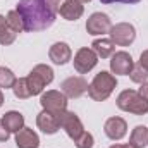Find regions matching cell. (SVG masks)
<instances>
[{"instance_id": "6da1fadb", "label": "cell", "mask_w": 148, "mask_h": 148, "mask_svg": "<svg viewBox=\"0 0 148 148\" xmlns=\"http://www.w3.org/2000/svg\"><path fill=\"white\" fill-rule=\"evenodd\" d=\"M64 0H19L16 10L24 21V31L35 33L50 28Z\"/></svg>"}, {"instance_id": "7a4b0ae2", "label": "cell", "mask_w": 148, "mask_h": 148, "mask_svg": "<svg viewBox=\"0 0 148 148\" xmlns=\"http://www.w3.org/2000/svg\"><path fill=\"white\" fill-rule=\"evenodd\" d=\"M117 86L115 76L109 71H100L95 74L93 81L88 84V97L95 102H105Z\"/></svg>"}, {"instance_id": "3957f363", "label": "cell", "mask_w": 148, "mask_h": 148, "mask_svg": "<svg viewBox=\"0 0 148 148\" xmlns=\"http://www.w3.org/2000/svg\"><path fill=\"white\" fill-rule=\"evenodd\" d=\"M117 107L122 112H129L134 115H145L148 114V100L141 97L136 90H124L117 97Z\"/></svg>"}, {"instance_id": "277c9868", "label": "cell", "mask_w": 148, "mask_h": 148, "mask_svg": "<svg viewBox=\"0 0 148 148\" xmlns=\"http://www.w3.org/2000/svg\"><path fill=\"white\" fill-rule=\"evenodd\" d=\"M28 77V84L31 90V95H41L45 86L50 84L53 81V69L47 64H38L31 69V73L26 76Z\"/></svg>"}, {"instance_id": "5b68a950", "label": "cell", "mask_w": 148, "mask_h": 148, "mask_svg": "<svg viewBox=\"0 0 148 148\" xmlns=\"http://www.w3.org/2000/svg\"><path fill=\"white\" fill-rule=\"evenodd\" d=\"M40 105L43 107V110H48L52 114L60 115L62 112L67 110V97L59 90H48V91L41 93Z\"/></svg>"}, {"instance_id": "8992f818", "label": "cell", "mask_w": 148, "mask_h": 148, "mask_svg": "<svg viewBox=\"0 0 148 148\" xmlns=\"http://www.w3.org/2000/svg\"><path fill=\"white\" fill-rule=\"evenodd\" d=\"M109 38L114 41V45L119 47H129L136 40V29L129 23H117L109 31Z\"/></svg>"}, {"instance_id": "52a82bcc", "label": "cell", "mask_w": 148, "mask_h": 148, "mask_svg": "<svg viewBox=\"0 0 148 148\" xmlns=\"http://www.w3.org/2000/svg\"><path fill=\"white\" fill-rule=\"evenodd\" d=\"M73 64H74V69L79 74H86L98 64V55H97L91 48L83 47V48H79V50L76 52Z\"/></svg>"}, {"instance_id": "ba28073f", "label": "cell", "mask_w": 148, "mask_h": 148, "mask_svg": "<svg viewBox=\"0 0 148 148\" xmlns=\"http://www.w3.org/2000/svg\"><path fill=\"white\" fill-rule=\"evenodd\" d=\"M112 28L110 17L103 12H93L88 21H86V31L91 36H98V35H107Z\"/></svg>"}, {"instance_id": "9c48e42d", "label": "cell", "mask_w": 148, "mask_h": 148, "mask_svg": "<svg viewBox=\"0 0 148 148\" xmlns=\"http://www.w3.org/2000/svg\"><path fill=\"white\" fill-rule=\"evenodd\" d=\"M60 91L67 98H79L88 91V81L81 76H71L60 83Z\"/></svg>"}, {"instance_id": "30bf717a", "label": "cell", "mask_w": 148, "mask_h": 148, "mask_svg": "<svg viewBox=\"0 0 148 148\" xmlns=\"http://www.w3.org/2000/svg\"><path fill=\"white\" fill-rule=\"evenodd\" d=\"M60 127L66 131V134L71 138V140H77L83 133H84V127H83V122H81V119L74 114V112H62L60 115Z\"/></svg>"}, {"instance_id": "8fae6325", "label": "cell", "mask_w": 148, "mask_h": 148, "mask_svg": "<svg viewBox=\"0 0 148 148\" xmlns=\"http://www.w3.org/2000/svg\"><path fill=\"white\" fill-rule=\"evenodd\" d=\"M134 67V62H133V57L131 53L121 50V52H115L110 59V73L117 74V76H129L131 71Z\"/></svg>"}, {"instance_id": "7c38bea8", "label": "cell", "mask_w": 148, "mask_h": 148, "mask_svg": "<svg viewBox=\"0 0 148 148\" xmlns=\"http://www.w3.org/2000/svg\"><path fill=\"white\" fill-rule=\"evenodd\" d=\"M103 131H105V136L112 140V141H119L122 140L126 134H127V122L119 117V115H114L109 117L103 124Z\"/></svg>"}, {"instance_id": "4fadbf2b", "label": "cell", "mask_w": 148, "mask_h": 148, "mask_svg": "<svg viewBox=\"0 0 148 148\" xmlns=\"http://www.w3.org/2000/svg\"><path fill=\"white\" fill-rule=\"evenodd\" d=\"M36 126L45 134H55L60 129V117L48 110H41L36 115Z\"/></svg>"}, {"instance_id": "5bb4252c", "label": "cell", "mask_w": 148, "mask_h": 148, "mask_svg": "<svg viewBox=\"0 0 148 148\" xmlns=\"http://www.w3.org/2000/svg\"><path fill=\"white\" fill-rule=\"evenodd\" d=\"M48 57H50V60H52L55 66H64V64H67V62L73 59V50H71V47H69L67 43L57 41V43H53V45L50 47Z\"/></svg>"}, {"instance_id": "9a60e30c", "label": "cell", "mask_w": 148, "mask_h": 148, "mask_svg": "<svg viewBox=\"0 0 148 148\" xmlns=\"http://www.w3.org/2000/svg\"><path fill=\"white\" fill-rule=\"evenodd\" d=\"M59 14L66 21H77L84 14V7L77 0H64L62 5H60V9H59Z\"/></svg>"}, {"instance_id": "2e32d148", "label": "cell", "mask_w": 148, "mask_h": 148, "mask_svg": "<svg viewBox=\"0 0 148 148\" xmlns=\"http://www.w3.org/2000/svg\"><path fill=\"white\" fill-rule=\"evenodd\" d=\"M16 145L17 148H40V138L31 127H23L16 133Z\"/></svg>"}, {"instance_id": "e0dca14e", "label": "cell", "mask_w": 148, "mask_h": 148, "mask_svg": "<svg viewBox=\"0 0 148 148\" xmlns=\"http://www.w3.org/2000/svg\"><path fill=\"white\" fill-rule=\"evenodd\" d=\"M91 50L98 55V59H109L115 53V45L110 38H97L91 43Z\"/></svg>"}, {"instance_id": "ac0fdd59", "label": "cell", "mask_w": 148, "mask_h": 148, "mask_svg": "<svg viewBox=\"0 0 148 148\" xmlns=\"http://www.w3.org/2000/svg\"><path fill=\"white\" fill-rule=\"evenodd\" d=\"M2 121H3V124H5L7 131H9V133H14V134L24 127V115L17 110L5 112L3 117H2Z\"/></svg>"}, {"instance_id": "d6986e66", "label": "cell", "mask_w": 148, "mask_h": 148, "mask_svg": "<svg viewBox=\"0 0 148 148\" xmlns=\"http://www.w3.org/2000/svg\"><path fill=\"white\" fill-rule=\"evenodd\" d=\"M129 143L134 145L136 148L148 147V127L147 126H136V127L131 131Z\"/></svg>"}, {"instance_id": "ffe728a7", "label": "cell", "mask_w": 148, "mask_h": 148, "mask_svg": "<svg viewBox=\"0 0 148 148\" xmlns=\"http://www.w3.org/2000/svg\"><path fill=\"white\" fill-rule=\"evenodd\" d=\"M5 24H7L10 29H14L16 33H21V31H24V21H23L21 14H19L16 9L7 12V16H5Z\"/></svg>"}, {"instance_id": "44dd1931", "label": "cell", "mask_w": 148, "mask_h": 148, "mask_svg": "<svg viewBox=\"0 0 148 148\" xmlns=\"http://www.w3.org/2000/svg\"><path fill=\"white\" fill-rule=\"evenodd\" d=\"M12 91H14V97L19 98V100H26L31 95V90H29V84H28V77H19L16 81V84L12 86Z\"/></svg>"}, {"instance_id": "7402d4cb", "label": "cell", "mask_w": 148, "mask_h": 148, "mask_svg": "<svg viewBox=\"0 0 148 148\" xmlns=\"http://www.w3.org/2000/svg\"><path fill=\"white\" fill-rule=\"evenodd\" d=\"M16 81H17V77H16V74L12 73L9 67H0V88H10L12 90V86L16 84Z\"/></svg>"}, {"instance_id": "603a6c76", "label": "cell", "mask_w": 148, "mask_h": 148, "mask_svg": "<svg viewBox=\"0 0 148 148\" xmlns=\"http://www.w3.org/2000/svg\"><path fill=\"white\" fill-rule=\"evenodd\" d=\"M16 38H17V33L14 31V29H10L5 23L0 26V45H12L14 41H16Z\"/></svg>"}, {"instance_id": "cb8c5ba5", "label": "cell", "mask_w": 148, "mask_h": 148, "mask_svg": "<svg viewBox=\"0 0 148 148\" xmlns=\"http://www.w3.org/2000/svg\"><path fill=\"white\" fill-rule=\"evenodd\" d=\"M129 77H131L133 83L145 84V83L148 81V73L140 66V64H134V67H133V71H131V74H129Z\"/></svg>"}, {"instance_id": "d4e9b609", "label": "cell", "mask_w": 148, "mask_h": 148, "mask_svg": "<svg viewBox=\"0 0 148 148\" xmlns=\"http://www.w3.org/2000/svg\"><path fill=\"white\" fill-rule=\"evenodd\" d=\"M74 145H76V148H93V145H95V138H93L91 133L84 131L77 140H74Z\"/></svg>"}, {"instance_id": "484cf974", "label": "cell", "mask_w": 148, "mask_h": 148, "mask_svg": "<svg viewBox=\"0 0 148 148\" xmlns=\"http://www.w3.org/2000/svg\"><path fill=\"white\" fill-rule=\"evenodd\" d=\"M9 136H10V133L7 131V127H5L3 121L0 119V141H7V140H9Z\"/></svg>"}, {"instance_id": "4316f807", "label": "cell", "mask_w": 148, "mask_h": 148, "mask_svg": "<svg viewBox=\"0 0 148 148\" xmlns=\"http://www.w3.org/2000/svg\"><path fill=\"white\" fill-rule=\"evenodd\" d=\"M145 71L148 73V50H145V52H141V55H140V62H138Z\"/></svg>"}, {"instance_id": "83f0119b", "label": "cell", "mask_w": 148, "mask_h": 148, "mask_svg": "<svg viewBox=\"0 0 148 148\" xmlns=\"http://www.w3.org/2000/svg\"><path fill=\"white\" fill-rule=\"evenodd\" d=\"M100 2L105 3V5H109V3H138L141 0H100Z\"/></svg>"}, {"instance_id": "f1b7e54d", "label": "cell", "mask_w": 148, "mask_h": 148, "mask_svg": "<svg viewBox=\"0 0 148 148\" xmlns=\"http://www.w3.org/2000/svg\"><path fill=\"white\" fill-rule=\"evenodd\" d=\"M138 93H140L141 97H145V98L148 100V81L145 83V84H141V88L138 90Z\"/></svg>"}, {"instance_id": "f546056e", "label": "cell", "mask_w": 148, "mask_h": 148, "mask_svg": "<svg viewBox=\"0 0 148 148\" xmlns=\"http://www.w3.org/2000/svg\"><path fill=\"white\" fill-rule=\"evenodd\" d=\"M109 148H136L134 145H131V143H124V145H121V143H115V145H112Z\"/></svg>"}, {"instance_id": "4dcf8cb0", "label": "cell", "mask_w": 148, "mask_h": 148, "mask_svg": "<svg viewBox=\"0 0 148 148\" xmlns=\"http://www.w3.org/2000/svg\"><path fill=\"white\" fill-rule=\"evenodd\" d=\"M3 105V93H2V90H0V107Z\"/></svg>"}, {"instance_id": "1f68e13d", "label": "cell", "mask_w": 148, "mask_h": 148, "mask_svg": "<svg viewBox=\"0 0 148 148\" xmlns=\"http://www.w3.org/2000/svg\"><path fill=\"white\" fill-rule=\"evenodd\" d=\"M3 23H5V17H3V16H0V26H2Z\"/></svg>"}, {"instance_id": "d6a6232c", "label": "cell", "mask_w": 148, "mask_h": 148, "mask_svg": "<svg viewBox=\"0 0 148 148\" xmlns=\"http://www.w3.org/2000/svg\"><path fill=\"white\" fill-rule=\"evenodd\" d=\"M79 3H88V2H91V0H77Z\"/></svg>"}]
</instances>
